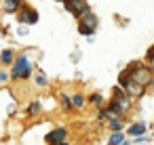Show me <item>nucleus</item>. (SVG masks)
<instances>
[{
    "mask_svg": "<svg viewBox=\"0 0 154 145\" xmlns=\"http://www.w3.org/2000/svg\"><path fill=\"white\" fill-rule=\"evenodd\" d=\"M32 76V63H30V57L28 55H19L15 61H13V67H11V78L13 80H26Z\"/></svg>",
    "mask_w": 154,
    "mask_h": 145,
    "instance_id": "2",
    "label": "nucleus"
},
{
    "mask_svg": "<svg viewBox=\"0 0 154 145\" xmlns=\"http://www.w3.org/2000/svg\"><path fill=\"white\" fill-rule=\"evenodd\" d=\"M110 128H112L114 132H118V130H122V122H120L118 118H114V120H110Z\"/></svg>",
    "mask_w": 154,
    "mask_h": 145,
    "instance_id": "13",
    "label": "nucleus"
},
{
    "mask_svg": "<svg viewBox=\"0 0 154 145\" xmlns=\"http://www.w3.org/2000/svg\"><path fill=\"white\" fill-rule=\"evenodd\" d=\"M148 61H150V67H152V72H154V57H150Z\"/></svg>",
    "mask_w": 154,
    "mask_h": 145,
    "instance_id": "20",
    "label": "nucleus"
},
{
    "mask_svg": "<svg viewBox=\"0 0 154 145\" xmlns=\"http://www.w3.org/2000/svg\"><path fill=\"white\" fill-rule=\"evenodd\" d=\"M122 141H125V135L118 130V132H114V135H112V139H110V145H120Z\"/></svg>",
    "mask_w": 154,
    "mask_h": 145,
    "instance_id": "12",
    "label": "nucleus"
},
{
    "mask_svg": "<svg viewBox=\"0 0 154 145\" xmlns=\"http://www.w3.org/2000/svg\"><path fill=\"white\" fill-rule=\"evenodd\" d=\"M66 137H68V130L66 128H55V130H51L47 135V143L49 145H59L61 141H66Z\"/></svg>",
    "mask_w": 154,
    "mask_h": 145,
    "instance_id": "6",
    "label": "nucleus"
},
{
    "mask_svg": "<svg viewBox=\"0 0 154 145\" xmlns=\"http://www.w3.org/2000/svg\"><path fill=\"white\" fill-rule=\"evenodd\" d=\"M72 105H74V109H80V107L85 105V97H82V95H74V97H72Z\"/></svg>",
    "mask_w": 154,
    "mask_h": 145,
    "instance_id": "11",
    "label": "nucleus"
},
{
    "mask_svg": "<svg viewBox=\"0 0 154 145\" xmlns=\"http://www.w3.org/2000/svg\"><path fill=\"white\" fill-rule=\"evenodd\" d=\"M13 61H15V51H13V49H5L2 53H0V63L13 65Z\"/></svg>",
    "mask_w": 154,
    "mask_h": 145,
    "instance_id": "9",
    "label": "nucleus"
},
{
    "mask_svg": "<svg viewBox=\"0 0 154 145\" xmlns=\"http://www.w3.org/2000/svg\"><path fill=\"white\" fill-rule=\"evenodd\" d=\"M21 7H23V4H21V0H5V4H2L5 13H17Z\"/></svg>",
    "mask_w": 154,
    "mask_h": 145,
    "instance_id": "8",
    "label": "nucleus"
},
{
    "mask_svg": "<svg viewBox=\"0 0 154 145\" xmlns=\"http://www.w3.org/2000/svg\"><path fill=\"white\" fill-rule=\"evenodd\" d=\"M122 90H125V93H127L129 97H139V95L143 93V88H141L139 84H135V82H133L131 78H129V80H127V82L122 84Z\"/></svg>",
    "mask_w": 154,
    "mask_h": 145,
    "instance_id": "7",
    "label": "nucleus"
},
{
    "mask_svg": "<svg viewBox=\"0 0 154 145\" xmlns=\"http://www.w3.org/2000/svg\"><path fill=\"white\" fill-rule=\"evenodd\" d=\"M59 2H63V0H59Z\"/></svg>",
    "mask_w": 154,
    "mask_h": 145,
    "instance_id": "22",
    "label": "nucleus"
},
{
    "mask_svg": "<svg viewBox=\"0 0 154 145\" xmlns=\"http://www.w3.org/2000/svg\"><path fill=\"white\" fill-rule=\"evenodd\" d=\"M9 78H11V74H7L5 70H0V84H5V82H7Z\"/></svg>",
    "mask_w": 154,
    "mask_h": 145,
    "instance_id": "17",
    "label": "nucleus"
},
{
    "mask_svg": "<svg viewBox=\"0 0 154 145\" xmlns=\"http://www.w3.org/2000/svg\"><path fill=\"white\" fill-rule=\"evenodd\" d=\"M127 72H129V78H131L135 84H139L141 88L150 86L152 80H154L152 67H146V65H141V63H131V65L127 67Z\"/></svg>",
    "mask_w": 154,
    "mask_h": 145,
    "instance_id": "1",
    "label": "nucleus"
},
{
    "mask_svg": "<svg viewBox=\"0 0 154 145\" xmlns=\"http://www.w3.org/2000/svg\"><path fill=\"white\" fill-rule=\"evenodd\" d=\"M89 101H91V103H99V101H101V95H99V93H93V95L89 97Z\"/></svg>",
    "mask_w": 154,
    "mask_h": 145,
    "instance_id": "18",
    "label": "nucleus"
},
{
    "mask_svg": "<svg viewBox=\"0 0 154 145\" xmlns=\"http://www.w3.org/2000/svg\"><path fill=\"white\" fill-rule=\"evenodd\" d=\"M150 57H154V46H152V49L148 51V59H150Z\"/></svg>",
    "mask_w": 154,
    "mask_h": 145,
    "instance_id": "19",
    "label": "nucleus"
},
{
    "mask_svg": "<svg viewBox=\"0 0 154 145\" xmlns=\"http://www.w3.org/2000/svg\"><path fill=\"white\" fill-rule=\"evenodd\" d=\"M63 7L76 17V19H80L85 13H89L91 11V7H89V2L87 0H63Z\"/></svg>",
    "mask_w": 154,
    "mask_h": 145,
    "instance_id": "4",
    "label": "nucleus"
},
{
    "mask_svg": "<svg viewBox=\"0 0 154 145\" xmlns=\"http://www.w3.org/2000/svg\"><path fill=\"white\" fill-rule=\"evenodd\" d=\"M97 25H99V19H97V15L95 13H85L80 19H78V32L82 34V36H93L95 32H97Z\"/></svg>",
    "mask_w": 154,
    "mask_h": 145,
    "instance_id": "3",
    "label": "nucleus"
},
{
    "mask_svg": "<svg viewBox=\"0 0 154 145\" xmlns=\"http://www.w3.org/2000/svg\"><path fill=\"white\" fill-rule=\"evenodd\" d=\"M17 21L19 23H26V25H32V23H36L38 21V13L34 11V9H30V7H21L19 9V13H17Z\"/></svg>",
    "mask_w": 154,
    "mask_h": 145,
    "instance_id": "5",
    "label": "nucleus"
},
{
    "mask_svg": "<svg viewBox=\"0 0 154 145\" xmlns=\"http://www.w3.org/2000/svg\"><path fill=\"white\" fill-rule=\"evenodd\" d=\"M61 105H63V109H74V105H72V99L70 97H61Z\"/></svg>",
    "mask_w": 154,
    "mask_h": 145,
    "instance_id": "15",
    "label": "nucleus"
},
{
    "mask_svg": "<svg viewBox=\"0 0 154 145\" xmlns=\"http://www.w3.org/2000/svg\"><path fill=\"white\" fill-rule=\"evenodd\" d=\"M59 145H68V143H66V141H61V143H59Z\"/></svg>",
    "mask_w": 154,
    "mask_h": 145,
    "instance_id": "21",
    "label": "nucleus"
},
{
    "mask_svg": "<svg viewBox=\"0 0 154 145\" xmlns=\"http://www.w3.org/2000/svg\"><path fill=\"white\" fill-rule=\"evenodd\" d=\"M40 111H42L40 103H32V105H30V109H28V114H32V116H38Z\"/></svg>",
    "mask_w": 154,
    "mask_h": 145,
    "instance_id": "14",
    "label": "nucleus"
},
{
    "mask_svg": "<svg viewBox=\"0 0 154 145\" xmlns=\"http://www.w3.org/2000/svg\"><path fill=\"white\" fill-rule=\"evenodd\" d=\"M143 132H146V126H143L141 122H137V124L129 126V135H131V137H141Z\"/></svg>",
    "mask_w": 154,
    "mask_h": 145,
    "instance_id": "10",
    "label": "nucleus"
},
{
    "mask_svg": "<svg viewBox=\"0 0 154 145\" xmlns=\"http://www.w3.org/2000/svg\"><path fill=\"white\" fill-rule=\"evenodd\" d=\"M36 82H38L40 86H47V84H49V80H47V76H42V74H38V76H36Z\"/></svg>",
    "mask_w": 154,
    "mask_h": 145,
    "instance_id": "16",
    "label": "nucleus"
}]
</instances>
